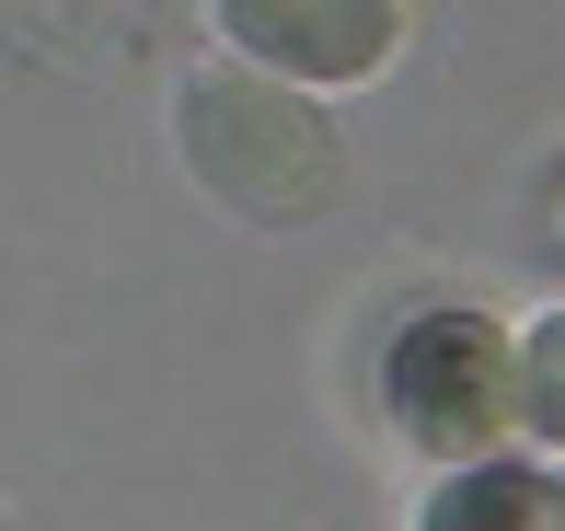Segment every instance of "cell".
I'll list each match as a JSON object with an SVG mask.
<instances>
[{
	"label": "cell",
	"instance_id": "6da1fadb",
	"mask_svg": "<svg viewBox=\"0 0 565 531\" xmlns=\"http://www.w3.org/2000/svg\"><path fill=\"white\" fill-rule=\"evenodd\" d=\"M173 150H185V173L209 185V209L254 220V232H300V220H323L347 197L335 116L300 82L243 70V59H209V70L173 82Z\"/></svg>",
	"mask_w": 565,
	"mask_h": 531
},
{
	"label": "cell",
	"instance_id": "7a4b0ae2",
	"mask_svg": "<svg viewBox=\"0 0 565 531\" xmlns=\"http://www.w3.org/2000/svg\"><path fill=\"white\" fill-rule=\"evenodd\" d=\"M381 416L416 463H497L520 439V359H508V323L473 300L416 312L381 347Z\"/></svg>",
	"mask_w": 565,
	"mask_h": 531
},
{
	"label": "cell",
	"instance_id": "3957f363",
	"mask_svg": "<svg viewBox=\"0 0 565 531\" xmlns=\"http://www.w3.org/2000/svg\"><path fill=\"white\" fill-rule=\"evenodd\" d=\"M243 70H277L300 93H358L404 59V0H209Z\"/></svg>",
	"mask_w": 565,
	"mask_h": 531
},
{
	"label": "cell",
	"instance_id": "277c9868",
	"mask_svg": "<svg viewBox=\"0 0 565 531\" xmlns=\"http://www.w3.org/2000/svg\"><path fill=\"white\" fill-rule=\"evenodd\" d=\"M416 531H554V486L531 463H450L427 486Z\"/></svg>",
	"mask_w": 565,
	"mask_h": 531
},
{
	"label": "cell",
	"instance_id": "5b68a950",
	"mask_svg": "<svg viewBox=\"0 0 565 531\" xmlns=\"http://www.w3.org/2000/svg\"><path fill=\"white\" fill-rule=\"evenodd\" d=\"M508 359H520V427L543 450H565V312H543L531 336H508Z\"/></svg>",
	"mask_w": 565,
	"mask_h": 531
},
{
	"label": "cell",
	"instance_id": "8992f818",
	"mask_svg": "<svg viewBox=\"0 0 565 531\" xmlns=\"http://www.w3.org/2000/svg\"><path fill=\"white\" fill-rule=\"evenodd\" d=\"M554 531H565V474H554Z\"/></svg>",
	"mask_w": 565,
	"mask_h": 531
}]
</instances>
